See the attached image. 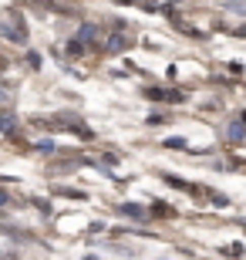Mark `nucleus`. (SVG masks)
Returning a JSON list of instances; mask_svg holds the SVG:
<instances>
[{
	"label": "nucleus",
	"instance_id": "1",
	"mask_svg": "<svg viewBox=\"0 0 246 260\" xmlns=\"http://www.w3.org/2000/svg\"><path fill=\"white\" fill-rule=\"evenodd\" d=\"M135 44V34L125 24H115V30H112V38H108V51L112 54H118V51H128Z\"/></svg>",
	"mask_w": 246,
	"mask_h": 260
},
{
	"label": "nucleus",
	"instance_id": "2",
	"mask_svg": "<svg viewBox=\"0 0 246 260\" xmlns=\"http://www.w3.org/2000/svg\"><path fill=\"white\" fill-rule=\"evenodd\" d=\"M0 34H4V38H10V41H17V44H24V41H27V34H24L14 20H0Z\"/></svg>",
	"mask_w": 246,
	"mask_h": 260
},
{
	"label": "nucleus",
	"instance_id": "3",
	"mask_svg": "<svg viewBox=\"0 0 246 260\" xmlns=\"http://www.w3.org/2000/svg\"><path fill=\"white\" fill-rule=\"evenodd\" d=\"M118 213L132 216V220H149V213H145L142 206H135V203H122V206H118Z\"/></svg>",
	"mask_w": 246,
	"mask_h": 260
},
{
	"label": "nucleus",
	"instance_id": "4",
	"mask_svg": "<svg viewBox=\"0 0 246 260\" xmlns=\"http://www.w3.org/2000/svg\"><path fill=\"white\" fill-rule=\"evenodd\" d=\"M67 54H71V58H81V54H85V44H81V41H71V44H67Z\"/></svg>",
	"mask_w": 246,
	"mask_h": 260
},
{
	"label": "nucleus",
	"instance_id": "5",
	"mask_svg": "<svg viewBox=\"0 0 246 260\" xmlns=\"http://www.w3.org/2000/svg\"><path fill=\"white\" fill-rule=\"evenodd\" d=\"M95 38V27H91V24H85V27H81V34H78V41H91Z\"/></svg>",
	"mask_w": 246,
	"mask_h": 260
},
{
	"label": "nucleus",
	"instance_id": "6",
	"mask_svg": "<svg viewBox=\"0 0 246 260\" xmlns=\"http://www.w3.org/2000/svg\"><path fill=\"white\" fill-rule=\"evenodd\" d=\"M229 139H233V142H239V139H246L243 125H233V128H229Z\"/></svg>",
	"mask_w": 246,
	"mask_h": 260
},
{
	"label": "nucleus",
	"instance_id": "7",
	"mask_svg": "<svg viewBox=\"0 0 246 260\" xmlns=\"http://www.w3.org/2000/svg\"><path fill=\"white\" fill-rule=\"evenodd\" d=\"M4 203H7V193H4V189H0V206H4Z\"/></svg>",
	"mask_w": 246,
	"mask_h": 260
},
{
	"label": "nucleus",
	"instance_id": "8",
	"mask_svg": "<svg viewBox=\"0 0 246 260\" xmlns=\"http://www.w3.org/2000/svg\"><path fill=\"white\" fill-rule=\"evenodd\" d=\"M0 98H4V91H0Z\"/></svg>",
	"mask_w": 246,
	"mask_h": 260
}]
</instances>
